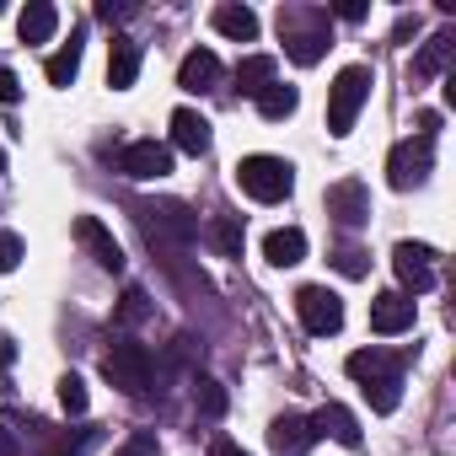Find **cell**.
I'll return each instance as SVG.
<instances>
[{
    "label": "cell",
    "instance_id": "13",
    "mask_svg": "<svg viewBox=\"0 0 456 456\" xmlns=\"http://www.w3.org/2000/svg\"><path fill=\"white\" fill-rule=\"evenodd\" d=\"M306 424H312V435H317V440L328 435V440H338V445H349V451H360V445H365V435H360V419H354L344 403H322V408H317Z\"/></svg>",
    "mask_w": 456,
    "mask_h": 456
},
{
    "label": "cell",
    "instance_id": "9",
    "mask_svg": "<svg viewBox=\"0 0 456 456\" xmlns=\"http://www.w3.org/2000/svg\"><path fill=\"white\" fill-rule=\"evenodd\" d=\"M322 204H328V215L344 225V232H354V225H365V220H370V188H365L360 177H344V183H333Z\"/></svg>",
    "mask_w": 456,
    "mask_h": 456
},
{
    "label": "cell",
    "instance_id": "15",
    "mask_svg": "<svg viewBox=\"0 0 456 456\" xmlns=\"http://www.w3.org/2000/svg\"><path fill=\"white\" fill-rule=\"evenodd\" d=\"M209 22H215V33H220V38H232V44H253V38H258V17H253V6H237V0L215 6V12H209Z\"/></svg>",
    "mask_w": 456,
    "mask_h": 456
},
{
    "label": "cell",
    "instance_id": "1",
    "mask_svg": "<svg viewBox=\"0 0 456 456\" xmlns=\"http://www.w3.org/2000/svg\"><path fill=\"white\" fill-rule=\"evenodd\" d=\"M328 33H333V17L322 6H306V12H280V38H285V54L296 65H317L328 54Z\"/></svg>",
    "mask_w": 456,
    "mask_h": 456
},
{
    "label": "cell",
    "instance_id": "8",
    "mask_svg": "<svg viewBox=\"0 0 456 456\" xmlns=\"http://www.w3.org/2000/svg\"><path fill=\"white\" fill-rule=\"evenodd\" d=\"M140 225H145L151 242H188V237L199 232V220H193L183 204H145V209H140Z\"/></svg>",
    "mask_w": 456,
    "mask_h": 456
},
{
    "label": "cell",
    "instance_id": "14",
    "mask_svg": "<svg viewBox=\"0 0 456 456\" xmlns=\"http://www.w3.org/2000/svg\"><path fill=\"white\" fill-rule=\"evenodd\" d=\"M312 440H317V435H312V424H306L301 413H290V408L269 424V451H274V456H306V451H312Z\"/></svg>",
    "mask_w": 456,
    "mask_h": 456
},
{
    "label": "cell",
    "instance_id": "31",
    "mask_svg": "<svg viewBox=\"0 0 456 456\" xmlns=\"http://www.w3.org/2000/svg\"><path fill=\"white\" fill-rule=\"evenodd\" d=\"M60 408L65 413H86V381L81 376H65L60 381Z\"/></svg>",
    "mask_w": 456,
    "mask_h": 456
},
{
    "label": "cell",
    "instance_id": "2",
    "mask_svg": "<svg viewBox=\"0 0 456 456\" xmlns=\"http://www.w3.org/2000/svg\"><path fill=\"white\" fill-rule=\"evenodd\" d=\"M370 86H376L370 65H344V70L333 76V86H328V134L344 140V134L354 129L360 108L370 102Z\"/></svg>",
    "mask_w": 456,
    "mask_h": 456
},
{
    "label": "cell",
    "instance_id": "6",
    "mask_svg": "<svg viewBox=\"0 0 456 456\" xmlns=\"http://www.w3.org/2000/svg\"><path fill=\"white\" fill-rule=\"evenodd\" d=\"M296 317H301L306 333L328 338V333L344 328V301H338L328 285H301V290H296Z\"/></svg>",
    "mask_w": 456,
    "mask_h": 456
},
{
    "label": "cell",
    "instance_id": "11",
    "mask_svg": "<svg viewBox=\"0 0 456 456\" xmlns=\"http://www.w3.org/2000/svg\"><path fill=\"white\" fill-rule=\"evenodd\" d=\"M392 269H397V280H403V296H408V290L424 296V290L435 285V253L419 248V242H397V248H392Z\"/></svg>",
    "mask_w": 456,
    "mask_h": 456
},
{
    "label": "cell",
    "instance_id": "33",
    "mask_svg": "<svg viewBox=\"0 0 456 456\" xmlns=\"http://www.w3.org/2000/svg\"><path fill=\"white\" fill-rule=\"evenodd\" d=\"M22 253H28V248H22L17 232H0V274H12V269L22 264Z\"/></svg>",
    "mask_w": 456,
    "mask_h": 456
},
{
    "label": "cell",
    "instance_id": "38",
    "mask_svg": "<svg viewBox=\"0 0 456 456\" xmlns=\"http://www.w3.org/2000/svg\"><path fill=\"white\" fill-rule=\"evenodd\" d=\"M86 440H92V435H81V440H76V445H70V440H60V445H54V451H49V456H81V451H86Z\"/></svg>",
    "mask_w": 456,
    "mask_h": 456
},
{
    "label": "cell",
    "instance_id": "35",
    "mask_svg": "<svg viewBox=\"0 0 456 456\" xmlns=\"http://www.w3.org/2000/svg\"><path fill=\"white\" fill-rule=\"evenodd\" d=\"M209 456H248V451H242V445H237L232 435H215V445H209Z\"/></svg>",
    "mask_w": 456,
    "mask_h": 456
},
{
    "label": "cell",
    "instance_id": "26",
    "mask_svg": "<svg viewBox=\"0 0 456 456\" xmlns=\"http://www.w3.org/2000/svg\"><path fill=\"white\" fill-rule=\"evenodd\" d=\"M44 76H49V86H70L76 76H81V44L70 38L60 54H49V65H44Z\"/></svg>",
    "mask_w": 456,
    "mask_h": 456
},
{
    "label": "cell",
    "instance_id": "23",
    "mask_svg": "<svg viewBox=\"0 0 456 456\" xmlns=\"http://www.w3.org/2000/svg\"><path fill=\"white\" fill-rule=\"evenodd\" d=\"M296 102H301V92H296V86H285V81H269V86L258 92V113H264L269 124L290 118V113H296Z\"/></svg>",
    "mask_w": 456,
    "mask_h": 456
},
{
    "label": "cell",
    "instance_id": "18",
    "mask_svg": "<svg viewBox=\"0 0 456 456\" xmlns=\"http://www.w3.org/2000/svg\"><path fill=\"white\" fill-rule=\"evenodd\" d=\"M134 76H140V44L134 38H113V49H108V86L129 92Z\"/></svg>",
    "mask_w": 456,
    "mask_h": 456
},
{
    "label": "cell",
    "instance_id": "10",
    "mask_svg": "<svg viewBox=\"0 0 456 456\" xmlns=\"http://www.w3.org/2000/svg\"><path fill=\"white\" fill-rule=\"evenodd\" d=\"M76 242L92 253V264H97V269L124 274V248L113 242V232H108V225H102L97 215H81V220H76Z\"/></svg>",
    "mask_w": 456,
    "mask_h": 456
},
{
    "label": "cell",
    "instance_id": "5",
    "mask_svg": "<svg viewBox=\"0 0 456 456\" xmlns=\"http://www.w3.org/2000/svg\"><path fill=\"white\" fill-rule=\"evenodd\" d=\"M429 167H435V140H424V134H419V140H397L392 156H387V183H392L397 193L424 188Z\"/></svg>",
    "mask_w": 456,
    "mask_h": 456
},
{
    "label": "cell",
    "instance_id": "30",
    "mask_svg": "<svg viewBox=\"0 0 456 456\" xmlns=\"http://www.w3.org/2000/svg\"><path fill=\"white\" fill-rule=\"evenodd\" d=\"M333 269H338L344 280H365V274H370V264H365L360 248H338V253H333Z\"/></svg>",
    "mask_w": 456,
    "mask_h": 456
},
{
    "label": "cell",
    "instance_id": "19",
    "mask_svg": "<svg viewBox=\"0 0 456 456\" xmlns=\"http://www.w3.org/2000/svg\"><path fill=\"white\" fill-rule=\"evenodd\" d=\"M215 81H220V60L209 49H193L183 60V70H177V86L183 92H215Z\"/></svg>",
    "mask_w": 456,
    "mask_h": 456
},
{
    "label": "cell",
    "instance_id": "28",
    "mask_svg": "<svg viewBox=\"0 0 456 456\" xmlns=\"http://www.w3.org/2000/svg\"><path fill=\"white\" fill-rule=\"evenodd\" d=\"M193 408H199L204 419H220V413H225V387H220L215 376H193Z\"/></svg>",
    "mask_w": 456,
    "mask_h": 456
},
{
    "label": "cell",
    "instance_id": "7",
    "mask_svg": "<svg viewBox=\"0 0 456 456\" xmlns=\"http://www.w3.org/2000/svg\"><path fill=\"white\" fill-rule=\"evenodd\" d=\"M118 172L134 177V183L167 177V172H172V145H161V140H129V145L118 151Z\"/></svg>",
    "mask_w": 456,
    "mask_h": 456
},
{
    "label": "cell",
    "instance_id": "24",
    "mask_svg": "<svg viewBox=\"0 0 456 456\" xmlns=\"http://www.w3.org/2000/svg\"><path fill=\"white\" fill-rule=\"evenodd\" d=\"M209 242L220 258H242V220L237 215H215L209 220Z\"/></svg>",
    "mask_w": 456,
    "mask_h": 456
},
{
    "label": "cell",
    "instance_id": "41",
    "mask_svg": "<svg viewBox=\"0 0 456 456\" xmlns=\"http://www.w3.org/2000/svg\"><path fill=\"white\" fill-rule=\"evenodd\" d=\"M0 172H6V151H0Z\"/></svg>",
    "mask_w": 456,
    "mask_h": 456
},
{
    "label": "cell",
    "instance_id": "20",
    "mask_svg": "<svg viewBox=\"0 0 456 456\" xmlns=\"http://www.w3.org/2000/svg\"><path fill=\"white\" fill-rule=\"evenodd\" d=\"M54 28H60V12L49 6V0H28V12L17 17L22 44H49V38H54Z\"/></svg>",
    "mask_w": 456,
    "mask_h": 456
},
{
    "label": "cell",
    "instance_id": "40",
    "mask_svg": "<svg viewBox=\"0 0 456 456\" xmlns=\"http://www.w3.org/2000/svg\"><path fill=\"white\" fill-rule=\"evenodd\" d=\"M413 33H419V17H403V22H397V44H403V38H413Z\"/></svg>",
    "mask_w": 456,
    "mask_h": 456
},
{
    "label": "cell",
    "instance_id": "22",
    "mask_svg": "<svg viewBox=\"0 0 456 456\" xmlns=\"http://www.w3.org/2000/svg\"><path fill=\"white\" fill-rule=\"evenodd\" d=\"M344 370L365 387V381H376V376H392V370H403V360H392L387 349H354L349 360H344Z\"/></svg>",
    "mask_w": 456,
    "mask_h": 456
},
{
    "label": "cell",
    "instance_id": "3",
    "mask_svg": "<svg viewBox=\"0 0 456 456\" xmlns=\"http://www.w3.org/2000/svg\"><path fill=\"white\" fill-rule=\"evenodd\" d=\"M237 183H242L248 199H258V204H280V199H290V188H296V167H290L285 156H242Z\"/></svg>",
    "mask_w": 456,
    "mask_h": 456
},
{
    "label": "cell",
    "instance_id": "36",
    "mask_svg": "<svg viewBox=\"0 0 456 456\" xmlns=\"http://www.w3.org/2000/svg\"><path fill=\"white\" fill-rule=\"evenodd\" d=\"M0 456H22V440H17V429H6V424H0Z\"/></svg>",
    "mask_w": 456,
    "mask_h": 456
},
{
    "label": "cell",
    "instance_id": "39",
    "mask_svg": "<svg viewBox=\"0 0 456 456\" xmlns=\"http://www.w3.org/2000/svg\"><path fill=\"white\" fill-rule=\"evenodd\" d=\"M338 17H344V22H360V17H365V0H344Z\"/></svg>",
    "mask_w": 456,
    "mask_h": 456
},
{
    "label": "cell",
    "instance_id": "17",
    "mask_svg": "<svg viewBox=\"0 0 456 456\" xmlns=\"http://www.w3.org/2000/svg\"><path fill=\"white\" fill-rule=\"evenodd\" d=\"M264 258L274 269H296L306 258V232H301V225H280V232H269L264 237Z\"/></svg>",
    "mask_w": 456,
    "mask_h": 456
},
{
    "label": "cell",
    "instance_id": "25",
    "mask_svg": "<svg viewBox=\"0 0 456 456\" xmlns=\"http://www.w3.org/2000/svg\"><path fill=\"white\" fill-rule=\"evenodd\" d=\"M365 397H370V413H397V403H403V370L365 381Z\"/></svg>",
    "mask_w": 456,
    "mask_h": 456
},
{
    "label": "cell",
    "instance_id": "34",
    "mask_svg": "<svg viewBox=\"0 0 456 456\" xmlns=\"http://www.w3.org/2000/svg\"><path fill=\"white\" fill-rule=\"evenodd\" d=\"M22 97V86H17V76L6 70V65H0V102H17Z\"/></svg>",
    "mask_w": 456,
    "mask_h": 456
},
{
    "label": "cell",
    "instance_id": "27",
    "mask_svg": "<svg viewBox=\"0 0 456 456\" xmlns=\"http://www.w3.org/2000/svg\"><path fill=\"white\" fill-rule=\"evenodd\" d=\"M269 81H274V60H269V54H248V60L237 65V86H242V92H253V97H258Z\"/></svg>",
    "mask_w": 456,
    "mask_h": 456
},
{
    "label": "cell",
    "instance_id": "16",
    "mask_svg": "<svg viewBox=\"0 0 456 456\" xmlns=\"http://www.w3.org/2000/svg\"><path fill=\"white\" fill-rule=\"evenodd\" d=\"M172 145L188 151V156H204L209 151V118L199 108H177L172 113Z\"/></svg>",
    "mask_w": 456,
    "mask_h": 456
},
{
    "label": "cell",
    "instance_id": "32",
    "mask_svg": "<svg viewBox=\"0 0 456 456\" xmlns=\"http://www.w3.org/2000/svg\"><path fill=\"white\" fill-rule=\"evenodd\" d=\"M156 451H161V440H156L151 429H134V435H129V440H124L113 456H156Z\"/></svg>",
    "mask_w": 456,
    "mask_h": 456
},
{
    "label": "cell",
    "instance_id": "29",
    "mask_svg": "<svg viewBox=\"0 0 456 456\" xmlns=\"http://www.w3.org/2000/svg\"><path fill=\"white\" fill-rule=\"evenodd\" d=\"M145 317H151V296H145L140 285H129V290H124V306H118V322L134 328V322H145Z\"/></svg>",
    "mask_w": 456,
    "mask_h": 456
},
{
    "label": "cell",
    "instance_id": "37",
    "mask_svg": "<svg viewBox=\"0 0 456 456\" xmlns=\"http://www.w3.org/2000/svg\"><path fill=\"white\" fill-rule=\"evenodd\" d=\"M12 360H17V338L0 333V370H12Z\"/></svg>",
    "mask_w": 456,
    "mask_h": 456
},
{
    "label": "cell",
    "instance_id": "4",
    "mask_svg": "<svg viewBox=\"0 0 456 456\" xmlns=\"http://www.w3.org/2000/svg\"><path fill=\"white\" fill-rule=\"evenodd\" d=\"M151 370H156V360H151V349L134 344V338H118V344H108V354H102V376H108L124 397H145V392H151Z\"/></svg>",
    "mask_w": 456,
    "mask_h": 456
},
{
    "label": "cell",
    "instance_id": "21",
    "mask_svg": "<svg viewBox=\"0 0 456 456\" xmlns=\"http://www.w3.org/2000/svg\"><path fill=\"white\" fill-rule=\"evenodd\" d=\"M451 54H456V38H451V33H435V38L419 49V60H413V81H435V76H445Z\"/></svg>",
    "mask_w": 456,
    "mask_h": 456
},
{
    "label": "cell",
    "instance_id": "12",
    "mask_svg": "<svg viewBox=\"0 0 456 456\" xmlns=\"http://www.w3.org/2000/svg\"><path fill=\"white\" fill-rule=\"evenodd\" d=\"M408 328H413V296H403V290H381V296L370 301V333L397 338V333H408Z\"/></svg>",
    "mask_w": 456,
    "mask_h": 456
}]
</instances>
